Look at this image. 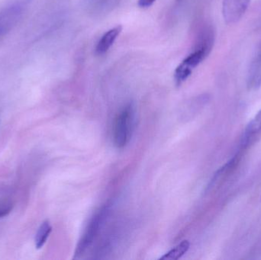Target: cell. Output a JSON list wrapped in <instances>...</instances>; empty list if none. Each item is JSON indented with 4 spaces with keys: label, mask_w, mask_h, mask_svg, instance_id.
<instances>
[{
    "label": "cell",
    "mask_w": 261,
    "mask_h": 260,
    "mask_svg": "<svg viewBox=\"0 0 261 260\" xmlns=\"http://www.w3.org/2000/svg\"><path fill=\"white\" fill-rule=\"evenodd\" d=\"M213 44V34L210 31L204 32L195 47V50L184 58V61L175 70L173 77L176 85H180L190 77L193 70L208 56L211 51Z\"/></svg>",
    "instance_id": "1"
},
{
    "label": "cell",
    "mask_w": 261,
    "mask_h": 260,
    "mask_svg": "<svg viewBox=\"0 0 261 260\" xmlns=\"http://www.w3.org/2000/svg\"><path fill=\"white\" fill-rule=\"evenodd\" d=\"M135 109L133 104L125 105L116 118L114 128V143L118 148L126 146L135 127Z\"/></svg>",
    "instance_id": "2"
},
{
    "label": "cell",
    "mask_w": 261,
    "mask_h": 260,
    "mask_svg": "<svg viewBox=\"0 0 261 260\" xmlns=\"http://www.w3.org/2000/svg\"><path fill=\"white\" fill-rule=\"evenodd\" d=\"M109 212H110L109 206H104L92 218L76 247L75 259L79 258L92 245L96 235H98L101 227L103 224L106 218L108 216Z\"/></svg>",
    "instance_id": "3"
},
{
    "label": "cell",
    "mask_w": 261,
    "mask_h": 260,
    "mask_svg": "<svg viewBox=\"0 0 261 260\" xmlns=\"http://www.w3.org/2000/svg\"><path fill=\"white\" fill-rule=\"evenodd\" d=\"M251 0H223L222 14L227 24H234L245 15Z\"/></svg>",
    "instance_id": "4"
},
{
    "label": "cell",
    "mask_w": 261,
    "mask_h": 260,
    "mask_svg": "<svg viewBox=\"0 0 261 260\" xmlns=\"http://www.w3.org/2000/svg\"><path fill=\"white\" fill-rule=\"evenodd\" d=\"M261 133V109L247 125L242 139H241L239 151L243 152L248 149Z\"/></svg>",
    "instance_id": "5"
},
{
    "label": "cell",
    "mask_w": 261,
    "mask_h": 260,
    "mask_svg": "<svg viewBox=\"0 0 261 260\" xmlns=\"http://www.w3.org/2000/svg\"><path fill=\"white\" fill-rule=\"evenodd\" d=\"M242 153L239 151V152L236 155L233 156L227 163H225L222 167L219 168L216 171V174L213 175V178L210 180V183L207 186V191L212 190V189L216 188L218 185L223 182V180L228 176H229L231 172H232V171L236 169V166H238L239 161H240Z\"/></svg>",
    "instance_id": "6"
},
{
    "label": "cell",
    "mask_w": 261,
    "mask_h": 260,
    "mask_svg": "<svg viewBox=\"0 0 261 260\" xmlns=\"http://www.w3.org/2000/svg\"><path fill=\"white\" fill-rule=\"evenodd\" d=\"M122 31V26L117 25L104 33V35L101 37L100 39L98 41L96 48H95V52H96V54L101 56V55L107 53L114 44L116 40L117 39L118 37L120 35Z\"/></svg>",
    "instance_id": "7"
},
{
    "label": "cell",
    "mask_w": 261,
    "mask_h": 260,
    "mask_svg": "<svg viewBox=\"0 0 261 260\" xmlns=\"http://www.w3.org/2000/svg\"><path fill=\"white\" fill-rule=\"evenodd\" d=\"M52 232V226L48 221H44L37 230L35 238V247L38 250L42 248L47 242L50 233Z\"/></svg>",
    "instance_id": "8"
},
{
    "label": "cell",
    "mask_w": 261,
    "mask_h": 260,
    "mask_svg": "<svg viewBox=\"0 0 261 260\" xmlns=\"http://www.w3.org/2000/svg\"><path fill=\"white\" fill-rule=\"evenodd\" d=\"M190 242L188 241H184L176 246L174 248L166 253L164 256L161 257L162 260H176L182 257L190 249Z\"/></svg>",
    "instance_id": "9"
},
{
    "label": "cell",
    "mask_w": 261,
    "mask_h": 260,
    "mask_svg": "<svg viewBox=\"0 0 261 260\" xmlns=\"http://www.w3.org/2000/svg\"><path fill=\"white\" fill-rule=\"evenodd\" d=\"M16 13L18 12L17 9H7L0 13V35L4 33L8 27H10Z\"/></svg>",
    "instance_id": "10"
},
{
    "label": "cell",
    "mask_w": 261,
    "mask_h": 260,
    "mask_svg": "<svg viewBox=\"0 0 261 260\" xmlns=\"http://www.w3.org/2000/svg\"><path fill=\"white\" fill-rule=\"evenodd\" d=\"M117 2L118 0H88L87 3L92 9L101 11L111 9Z\"/></svg>",
    "instance_id": "11"
},
{
    "label": "cell",
    "mask_w": 261,
    "mask_h": 260,
    "mask_svg": "<svg viewBox=\"0 0 261 260\" xmlns=\"http://www.w3.org/2000/svg\"><path fill=\"white\" fill-rule=\"evenodd\" d=\"M13 209V204L9 200L0 201V219L8 216Z\"/></svg>",
    "instance_id": "12"
},
{
    "label": "cell",
    "mask_w": 261,
    "mask_h": 260,
    "mask_svg": "<svg viewBox=\"0 0 261 260\" xmlns=\"http://www.w3.org/2000/svg\"><path fill=\"white\" fill-rule=\"evenodd\" d=\"M156 0H138V6L140 8L146 9L150 7Z\"/></svg>",
    "instance_id": "13"
},
{
    "label": "cell",
    "mask_w": 261,
    "mask_h": 260,
    "mask_svg": "<svg viewBox=\"0 0 261 260\" xmlns=\"http://www.w3.org/2000/svg\"><path fill=\"white\" fill-rule=\"evenodd\" d=\"M261 65V53L260 56H258V57L257 58V61H256L255 63H254V68H252L253 70H257V67H260Z\"/></svg>",
    "instance_id": "14"
}]
</instances>
